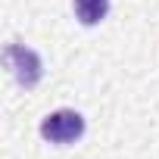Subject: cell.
Returning <instances> with one entry per match:
<instances>
[{
  "instance_id": "obj_1",
  "label": "cell",
  "mask_w": 159,
  "mask_h": 159,
  "mask_svg": "<svg viewBox=\"0 0 159 159\" xmlns=\"http://www.w3.org/2000/svg\"><path fill=\"white\" fill-rule=\"evenodd\" d=\"M3 66L13 72V78H16L22 88H34V84L41 81V75H44L41 56H38L31 47L16 44V41H10V44L3 47Z\"/></svg>"
},
{
  "instance_id": "obj_2",
  "label": "cell",
  "mask_w": 159,
  "mask_h": 159,
  "mask_svg": "<svg viewBox=\"0 0 159 159\" xmlns=\"http://www.w3.org/2000/svg\"><path fill=\"white\" fill-rule=\"evenodd\" d=\"M81 134H84V116L75 109H56L41 119V137L50 143L66 147V143H75Z\"/></svg>"
},
{
  "instance_id": "obj_3",
  "label": "cell",
  "mask_w": 159,
  "mask_h": 159,
  "mask_svg": "<svg viewBox=\"0 0 159 159\" xmlns=\"http://www.w3.org/2000/svg\"><path fill=\"white\" fill-rule=\"evenodd\" d=\"M72 7L81 25H100L109 13V0H72Z\"/></svg>"
}]
</instances>
